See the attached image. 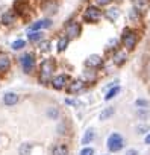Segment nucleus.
<instances>
[{
	"label": "nucleus",
	"instance_id": "f257e3e1",
	"mask_svg": "<svg viewBox=\"0 0 150 155\" xmlns=\"http://www.w3.org/2000/svg\"><path fill=\"white\" fill-rule=\"evenodd\" d=\"M53 68H55V62L52 59H46L43 64H41V73H40V81L43 84L49 82L50 78L53 74Z\"/></svg>",
	"mask_w": 150,
	"mask_h": 155
},
{
	"label": "nucleus",
	"instance_id": "f03ea898",
	"mask_svg": "<svg viewBox=\"0 0 150 155\" xmlns=\"http://www.w3.org/2000/svg\"><path fill=\"white\" fill-rule=\"evenodd\" d=\"M136 41H138V37H136V34L133 31H130V29H124L123 31V44L129 50H132L136 46Z\"/></svg>",
	"mask_w": 150,
	"mask_h": 155
},
{
	"label": "nucleus",
	"instance_id": "7ed1b4c3",
	"mask_svg": "<svg viewBox=\"0 0 150 155\" xmlns=\"http://www.w3.org/2000/svg\"><path fill=\"white\" fill-rule=\"evenodd\" d=\"M100 17H102V11L97 8V6H90V8H87V11L84 12V20L85 21H91V23H96V21H99L100 20Z\"/></svg>",
	"mask_w": 150,
	"mask_h": 155
},
{
	"label": "nucleus",
	"instance_id": "20e7f679",
	"mask_svg": "<svg viewBox=\"0 0 150 155\" xmlns=\"http://www.w3.org/2000/svg\"><path fill=\"white\" fill-rule=\"evenodd\" d=\"M121 147H123V138H121V135L117 134V132L111 134L109 138H108V149H109L111 152H117V150H120Z\"/></svg>",
	"mask_w": 150,
	"mask_h": 155
},
{
	"label": "nucleus",
	"instance_id": "39448f33",
	"mask_svg": "<svg viewBox=\"0 0 150 155\" xmlns=\"http://www.w3.org/2000/svg\"><path fill=\"white\" fill-rule=\"evenodd\" d=\"M20 62H21V65H23V68H24L26 73H30V71L34 70V67H35V59H34V56H32L30 53L23 55V56L20 58Z\"/></svg>",
	"mask_w": 150,
	"mask_h": 155
},
{
	"label": "nucleus",
	"instance_id": "423d86ee",
	"mask_svg": "<svg viewBox=\"0 0 150 155\" xmlns=\"http://www.w3.org/2000/svg\"><path fill=\"white\" fill-rule=\"evenodd\" d=\"M67 81H68V76L67 74H59V76H56V78H53V79H52V85L56 90H62L67 85Z\"/></svg>",
	"mask_w": 150,
	"mask_h": 155
},
{
	"label": "nucleus",
	"instance_id": "0eeeda50",
	"mask_svg": "<svg viewBox=\"0 0 150 155\" xmlns=\"http://www.w3.org/2000/svg\"><path fill=\"white\" fill-rule=\"evenodd\" d=\"M65 34H67V38H76L81 34V26L78 23H70L65 29Z\"/></svg>",
	"mask_w": 150,
	"mask_h": 155
},
{
	"label": "nucleus",
	"instance_id": "6e6552de",
	"mask_svg": "<svg viewBox=\"0 0 150 155\" xmlns=\"http://www.w3.org/2000/svg\"><path fill=\"white\" fill-rule=\"evenodd\" d=\"M9 67H11V59H9V56H8L6 53H3V52H0V73L8 71Z\"/></svg>",
	"mask_w": 150,
	"mask_h": 155
},
{
	"label": "nucleus",
	"instance_id": "1a4fd4ad",
	"mask_svg": "<svg viewBox=\"0 0 150 155\" xmlns=\"http://www.w3.org/2000/svg\"><path fill=\"white\" fill-rule=\"evenodd\" d=\"M52 26V21L50 20H40V21H35L29 26V31L30 32H37L38 29H46V28H50Z\"/></svg>",
	"mask_w": 150,
	"mask_h": 155
},
{
	"label": "nucleus",
	"instance_id": "9d476101",
	"mask_svg": "<svg viewBox=\"0 0 150 155\" xmlns=\"http://www.w3.org/2000/svg\"><path fill=\"white\" fill-rule=\"evenodd\" d=\"M84 88H85L84 81H73V82L70 84V87H68V91H70L71 94H74V93H79V91H82Z\"/></svg>",
	"mask_w": 150,
	"mask_h": 155
},
{
	"label": "nucleus",
	"instance_id": "9b49d317",
	"mask_svg": "<svg viewBox=\"0 0 150 155\" xmlns=\"http://www.w3.org/2000/svg\"><path fill=\"white\" fill-rule=\"evenodd\" d=\"M85 65L87 67H100L102 65V58L100 56H97V55H91L87 61H85Z\"/></svg>",
	"mask_w": 150,
	"mask_h": 155
},
{
	"label": "nucleus",
	"instance_id": "f8f14e48",
	"mask_svg": "<svg viewBox=\"0 0 150 155\" xmlns=\"http://www.w3.org/2000/svg\"><path fill=\"white\" fill-rule=\"evenodd\" d=\"M126 59H127V55H126V52H123V50H120V52L114 53V56H112V61H114V64H117V65L124 64V62H126Z\"/></svg>",
	"mask_w": 150,
	"mask_h": 155
},
{
	"label": "nucleus",
	"instance_id": "ddd939ff",
	"mask_svg": "<svg viewBox=\"0 0 150 155\" xmlns=\"http://www.w3.org/2000/svg\"><path fill=\"white\" fill-rule=\"evenodd\" d=\"M3 102H5V105L12 107V105H15V104L18 102V96H17L15 93H6V94L3 96Z\"/></svg>",
	"mask_w": 150,
	"mask_h": 155
},
{
	"label": "nucleus",
	"instance_id": "4468645a",
	"mask_svg": "<svg viewBox=\"0 0 150 155\" xmlns=\"http://www.w3.org/2000/svg\"><path fill=\"white\" fill-rule=\"evenodd\" d=\"M52 155H68V147L65 144H56L52 149Z\"/></svg>",
	"mask_w": 150,
	"mask_h": 155
},
{
	"label": "nucleus",
	"instance_id": "2eb2a0df",
	"mask_svg": "<svg viewBox=\"0 0 150 155\" xmlns=\"http://www.w3.org/2000/svg\"><path fill=\"white\" fill-rule=\"evenodd\" d=\"M14 20H15V15L9 11V12H5L3 14V17H2V21L5 23V25H11V23H14Z\"/></svg>",
	"mask_w": 150,
	"mask_h": 155
},
{
	"label": "nucleus",
	"instance_id": "dca6fc26",
	"mask_svg": "<svg viewBox=\"0 0 150 155\" xmlns=\"http://www.w3.org/2000/svg\"><path fill=\"white\" fill-rule=\"evenodd\" d=\"M93 138H94V131H93V129H88V131L85 132L84 138H82V144H88V143H91Z\"/></svg>",
	"mask_w": 150,
	"mask_h": 155
},
{
	"label": "nucleus",
	"instance_id": "f3484780",
	"mask_svg": "<svg viewBox=\"0 0 150 155\" xmlns=\"http://www.w3.org/2000/svg\"><path fill=\"white\" fill-rule=\"evenodd\" d=\"M32 150V144L30 143H23L20 146V155H30Z\"/></svg>",
	"mask_w": 150,
	"mask_h": 155
},
{
	"label": "nucleus",
	"instance_id": "a211bd4d",
	"mask_svg": "<svg viewBox=\"0 0 150 155\" xmlns=\"http://www.w3.org/2000/svg\"><path fill=\"white\" fill-rule=\"evenodd\" d=\"M114 113H115L114 108H106V110H103V111L100 113V119H102V120H106V119H109Z\"/></svg>",
	"mask_w": 150,
	"mask_h": 155
},
{
	"label": "nucleus",
	"instance_id": "6ab92c4d",
	"mask_svg": "<svg viewBox=\"0 0 150 155\" xmlns=\"http://www.w3.org/2000/svg\"><path fill=\"white\" fill-rule=\"evenodd\" d=\"M118 93H120V87H114V88H111V90L108 91V94L105 96V99H106V101H109V99H112L114 96H117Z\"/></svg>",
	"mask_w": 150,
	"mask_h": 155
},
{
	"label": "nucleus",
	"instance_id": "aec40b11",
	"mask_svg": "<svg viewBox=\"0 0 150 155\" xmlns=\"http://www.w3.org/2000/svg\"><path fill=\"white\" fill-rule=\"evenodd\" d=\"M67 44H68V38H67V37H62V38L58 41V50L62 52V50L67 47Z\"/></svg>",
	"mask_w": 150,
	"mask_h": 155
},
{
	"label": "nucleus",
	"instance_id": "412c9836",
	"mask_svg": "<svg viewBox=\"0 0 150 155\" xmlns=\"http://www.w3.org/2000/svg\"><path fill=\"white\" fill-rule=\"evenodd\" d=\"M24 46H26V41H24V40H17V41L12 43V49H14V50H20V49H23Z\"/></svg>",
	"mask_w": 150,
	"mask_h": 155
},
{
	"label": "nucleus",
	"instance_id": "4be33fe9",
	"mask_svg": "<svg viewBox=\"0 0 150 155\" xmlns=\"http://www.w3.org/2000/svg\"><path fill=\"white\" fill-rule=\"evenodd\" d=\"M27 37H29V40H30V41H37V40H40L43 35H41V32H29V34H27Z\"/></svg>",
	"mask_w": 150,
	"mask_h": 155
},
{
	"label": "nucleus",
	"instance_id": "5701e85b",
	"mask_svg": "<svg viewBox=\"0 0 150 155\" xmlns=\"http://www.w3.org/2000/svg\"><path fill=\"white\" fill-rule=\"evenodd\" d=\"M118 14H120V12H118V9H111V11H108V14H106V15H108V18L115 20V18L118 17Z\"/></svg>",
	"mask_w": 150,
	"mask_h": 155
},
{
	"label": "nucleus",
	"instance_id": "b1692460",
	"mask_svg": "<svg viewBox=\"0 0 150 155\" xmlns=\"http://www.w3.org/2000/svg\"><path fill=\"white\" fill-rule=\"evenodd\" d=\"M81 155H94V150H93L91 147H85V149L81 152Z\"/></svg>",
	"mask_w": 150,
	"mask_h": 155
},
{
	"label": "nucleus",
	"instance_id": "393cba45",
	"mask_svg": "<svg viewBox=\"0 0 150 155\" xmlns=\"http://www.w3.org/2000/svg\"><path fill=\"white\" fill-rule=\"evenodd\" d=\"M96 2H97L99 6H106V5H109L112 2V0H96Z\"/></svg>",
	"mask_w": 150,
	"mask_h": 155
},
{
	"label": "nucleus",
	"instance_id": "a878e982",
	"mask_svg": "<svg viewBox=\"0 0 150 155\" xmlns=\"http://www.w3.org/2000/svg\"><path fill=\"white\" fill-rule=\"evenodd\" d=\"M135 105H136V107H147L148 104H147V101H142V99H138V101L135 102Z\"/></svg>",
	"mask_w": 150,
	"mask_h": 155
},
{
	"label": "nucleus",
	"instance_id": "bb28decb",
	"mask_svg": "<svg viewBox=\"0 0 150 155\" xmlns=\"http://www.w3.org/2000/svg\"><path fill=\"white\" fill-rule=\"evenodd\" d=\"M40 49H41V50H47V49H49V41H44V43L40 46Z\"/></svg>",
	"mask_w": 150,
	"mask_h": 155
},
{
	"label": "nucleus",
	"instance_id": "cd10ccee",
	"mask_svg": "<svg viewBox=\"0 0 150 155\" xmlns=\"http://www.w3.org/2000/svg\"><path fill=\"white\" fill-rule=\"evenodd\" d=\"M126 155H138V152H136V150H133V149H130V150H127V152H126Z\"/></svg>",
	"mask_w": 150,
	"mask_h": 155
},
{
	"label": "nucleus",
	"instance_id": "c85d7f7f",
	"mask_svg": "<svg viewBox=\"0 0 150 155\" xmlns=\"http://www.w3.org/2000/svg\"><path fill=\"white\" fill-rule=\"evenodd\" d=\"M145 143H148V144H150V134L145 137Z\"/></svg>",
	"mask_w": 150,
	"mask_h": 155
}]
</instances>
